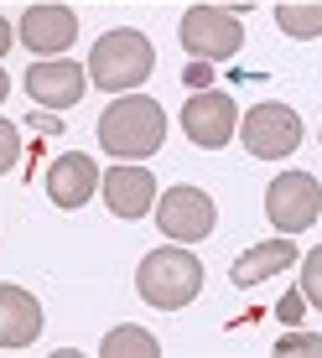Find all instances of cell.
I'll return each instance as SVG.
<instances>
[{
	"label": "cell",
	"instance_id": "cell-1",
	"mask_svg": "<svg viewBox=\"0 0 322 358\" xmlns=\"http://www.w3.org/2000/svg\"><path fill=\"white\" fill-rule=\"evenodd\" d=\"M99 145L115 162H146L167 145V109L146 94H115V104L99 115Z\"/></svg>",
	"mask_w": 322,
	"mask_h": 358
},
{
	"label": "cell",
	"instance_id": "cell-2",
	"mask_svg": "<svg viewBox=\"0 0 322 358\" xmlns=\"http://www.w3.org/2000/svg\"><path fill=\"white\" fill-rule=\"evenodd\" d=\"M135 291H141V301L156 306V312H182V306H192L197 291H203V260H197L192 250H182V244L151 250L135 265Z\"/></svg>",
	"mask_w": 322,
	"mask_h": 358
},
{
	"label": "cell",
	"instance_id": "cell-3",
	"mask_svg": "<svg viewBox=\"0 0 322 358\" xmlns=\"http://www.w3.org/2000/svg\"><path fill=\"white\" fill-rule=\"evenodd\" d=\"M156 68V52L146 42V31L135 27H120V31H104L89 52V89H104V94H135Z\"/></svg>",
	"mask_w": 322,
	"mask_h": 358
},
{
	"label": "cell",
	"instance_id": "cell-4",
	"mask_svg": "<svg viewBox=\"0 0 322 358\" xmlns=\"http://www.w3.org/2000/svg\"><path fill=\"white\" fill-rule=\"evenodd\" d=\"M177 36H182V47H188L192 57L224 63V57H234L244 47V21L234 16L229 6H203V0H197L188 16L177 21Z\"/></svg>",
	"mask_w": 322,
	"mask_h": 358
},
{
	"label": "cell",
	"instance_id": "cell-5",
	"mask_svg": "<svg viewBox=\"0 0 322 358\" xmlns=\"http://www.w3.org/2000/svg\"><path fill=\"white\" fill-rule=\"evenodd\" d=\"M239 135H244V151L260 156V162H286L296 145H302V120H296L291 104H276V99H265V104L244 109Z\"/></svg>",
	"mask_w": 322,
	"mask_h": 358
},
{
	"label": "cell",
	"instance_id": "cell-6",
	"mask_svg": "<svg viewBox=\"0 0 322 358\" xmlns=\"http://www.w3.org/2000/svg\"><path fill=\"white\" fill-rule=\"evenodd\" d=\"M317 213H322V182L312 177V171H281V177L265 187V218L281 234L312 229Z\"/></svg>",
	"mask_w": 322,
	"mask_h": 358
},
{
	"label": "cell",
	"instance_id": "cell-7",
	"mask_svg": "<svg viewBox=\"0 0 322 358\" xmlns=\"http://www.w3.org/2000/svg\"><path fill=\"white\" fill-rule=\"evenodd\" d=\"M151 213H156V229L167 234L172 244H197L218 224V208H214V197L203 187H167Z\"/></svg>",
	"mask_w": 322,
	"mask_h": 358
},
{
	"label": "cell",
	"instance_id": "cell-8",
	"mask_svg": "<svg viewBox=\"0 0 322 358\" xmlns=\"http://www.w3.org/2000/svg\"><path fill=\"white\" fill-rule=\"evenodd\" d=\"M182 130H188L192 145L203 151H218L239 135V104L224 89H197L188 104H182Z\"/></svg>",
	"mask_w": 322,
	"mask_h": 358
},
{
	"label": "cell",
	"instance_id": "cell-9",
	"mask_svg": "<svg viewBox=\"0 0 322 358\" xmlns=\"http://www.w3.org/2000/svg\"><path fill=\"white\" fill-rule=\"evenodd\" d=\"M16 36H21V47H31V57H63L78 42V16H73V6L36 0V6H27Z\"/></svg>",
	"mask_w": 322,
	"mask_h": 358
},
{
	"label": "cell",
	"instance_id": "cell-10",
	"mask_svg": "<svg viewBox=\"0 0 322 358\" xmlns=\"http://www.w3.org/2000/svg\"><path fill=\"white\" fill-rule=\"evenodd\" d=\"M89 89V68L68 63V57H31V73H27V94L31 104L42 109H73Z\"/></svg>",
	"mask_w": 322,
	"mask_h": 358
},
{
	"label": "cell",
	"instance_id": "cell-11",
	"mask_svg": "<svg viewBox=\"0 0 322 358\" xmlns=\"http://www.w3.org/2000/svg\"><path fill=\"white\" fill-rule=\"evenodd\" d=\"M99 192L115 218H146L156 208V177L146 166H109L99 177Z\"/></svg>",
	"mask_w": 322,
	"mask_h": 358
},
{
	"label": "cell",
	"instance_id": "cell-12",
	"mask_svg": "<svg viewBox=\"0 0 322 358\" xmlns=\"http://www.w3.org/2000/svg\"><path fill=\"white\" fill-rule=\"evenodd\" d=\"M94 192H99V166L83 151H68V156H57V162L47 166V197H52L63 213H78Z\"/></svg>",
	"mask_w": 322,
	"mask_h": 358
},
{
	"label": "cell",
	"instance_id": "cell-13",
	"mask_svg": "<svg viewBox=\"0 0 322 358\" xmlns=\"http://www.w3.org/2000/svg\"><path fill=\"white\" fill-rule=\"evenodd\" d=\"M36 332H42V301L0 280V348H31Z\"/></svg>",
	"mask_w": 322,
	"mask_h": 358
},
{
	"label": "cell",
	"instance_id": "cell-14",
	"mask_svg": "<svg viewBox=\"0 0 322 358\" xmlns=\"http://www.w3.org/2000/svg\"><path fill=\"white\" fill-rule=\"evenodd\" d=\"M291 265H296V244H291V234H281V239L250 244V250L229 265V275H234V286L250 291V286H260V280H270V275H281V270H291Z\"/></svg>",
	"mask_w": 322,
	"mask_h": 358
},
{
	"label": "cell",
	"instance_id": "cell-15",
	"mask_svg": "<svg viewBox=\"0 0 322 358\" xmlns=\"http://www.w3.org/2000/svg\"><path fill=\"white\" fill-rule=\"evenodd\" d=\"M276 27L296 42L322 36V0H276Z\"/></svg>",
	"mask_w": 322,
	"mask_h": 358
},
{
	"label": "cell",
	"instance_id": "cell-16",
	"mask_svg": "<svg viewBox=\"0 0 322 358\" xmlns=\"http://www.w3.org/2000/svg\"><path fill=\"white\" fill-rule=\"evenodd\" d=\"M99 353H104V358H156V353H161V343H156L146 327H130V322H125V327L104 332Z\"/></svg>",
	"mask_w": 322,
	"mask_h": 358
},
{
	"label": "cell",
	"instance_id": "cell-17",
	"mask_svg": "<svg viewBox=\"0 0 322 358\" xmlns=\"http://www.w3.org/2000/svg\"><path fill=\"white\" fill-rule=\"evenodd\" d=\"M307 296V306H317L322 312V244L317 250H307V260H302V286H296Z\"/></svg>",
	"mask_w": 322,
	"mask_h": 358
},
{
	"label": "cell",
	"instance_id": "cell-18",
	"mask_svg": "<svg viewBox=\"0 0 322 358\" xmlns=\"http://www.w3.org/2000/svg\"><path fill=\"white\" fill-rule=\"evenodd\" d=\"M276 353L281 358H322V338H317V332H281Z\"/></svg>",
	"mask_w": 322,
	"mask_h": 358
},
{
	"label": "cell",
	"instance_id": "cell-19",
	"mask_svg": "<svg viewBox=\"0 0 322 358\" xmlns=\"http://www.w3.org/2000/svg\"><path fill=\"white\" fill-rule=\"evenodd\" d=\"M16 156H21V130L10 125L6 115H0V177H6V171L16 166Z\"/></svg>",
	"mask_w": 322,
	"mask_h": 358
},
{
	"label": "cell",
	"instance_id": "cell-20",
	"mask_svg": "<svg viewBox=\"0 0 322 358\" xmlns=\"http://www.w3.org/2000/svg\"><path fill=\"white\" fill-rule=\"evenodd\" d=\"M302 306H307V296H302V291H286V296H281V306H276V317L291 327L296 317H302Z\"/></svg>",
	"mask_w": 322,
	"mask_h": 358
},
{
	"label": "cell",
	"instance_id": "cell-21",
	"mask_svg": "<svg viewBox=\"0 0 322 358\" xmlns=\"http://www.w3.org/2000/svg\"><path fill=\"white\" fill-rule=\"evenodd\" d=\"M182 83H192V94H197V89H208V83H214V63L192 57V68H188V78H182Z\"/></svg>",
	"mask_w": 322,
	"mask_h": 358
},
{
	"label": "cell",
	"instance_id": "cell-22",
	"mask_svg": "<svg viewBox=\"0 0 322 358\" xmlns=\"http://www.w3.org/2000/svg\"><path fill=\"white\" fill-rule=\"evenodd\" d=\"M31 125H36V130H42V135H57V130H63V125H57V120H52V115H31Z\"/></svg>",
	"mask_w": 322,
	"mask_h": 358
},
{
	"label": "cell",
	"instance_id": "cell-23",
	"mask_svg": "<svg viewBox=\"0 0 322 358\" xmlns=\"http://www.w3.org/2000/svg\"><path fill=\"white\" fill-rule=\"evenodd\" d=\"M10 47H16V31H10V21H0V57H6Z\"/></svg>",
	"mask_w": 322,
	"mask_h": 358
},
{
	"label": "cell",
	"instance_id": "cell-24",
	"mask_svg": "<svg viewBox=\"0 0 322 358\" xmlns=\"http://www.w3.org/2000/svg\"><path fill=\"white\" fill-rule=\"evenodd\" d=\"M203 6H229V10H239V6H244V10H250V0H203Z\"/></svg>",
	"mask_w": 322,
	"mask_h": 358
},
{
	"label": "cell",
	"instance_id": "cell-25",
	"mask_svg": "<svg viewBox=\"0 0 322 358\" xmlns=\"http://www.w3.org/2000/svg\"><path fill=\"white\" fill-rule=\"evenodd\" d=\"M6 94H10V78H6V68H0V104H6Z\"/></svg>",
	"mask_w": 322,
	"mask_h": 358
}]
</instances>
